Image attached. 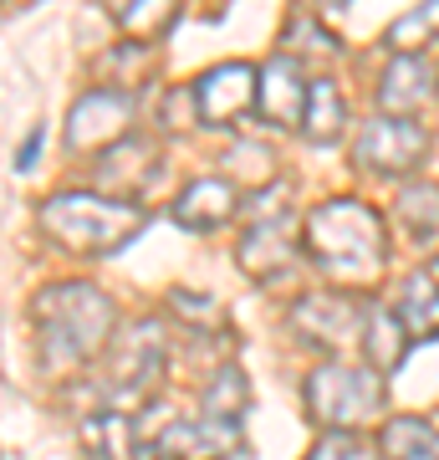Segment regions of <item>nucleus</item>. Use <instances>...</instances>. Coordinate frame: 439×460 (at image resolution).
Instances as JSON below:
<instances>
[{
    "mask_svg": "<svg viewBox=\"0 0 439 460\" xmlns=\"http://www.w3.org/2000/svg\"><path fill=\"white\" fill-rule=\"evenodd\" d=\"M302 246L327 277L347 281V287H368L378 281V271L389 266V230L383 215L363 199L342 195L322 199L302 215Z\"/></svg>",
    "mask_w": 439,
    "mask_h": 460,
    "instance_id": "nucleus-1",
    "label": "nucleus"
},
{
    "mask_svg": "<svg viewBox=\"0 0 439 460\" xmlns=\"http://www.w3.org/2000/svg\"><path fill=\"white\" fill-rule=\"evenodd\" d=\"M113 296L92 281H57L47 292H36V343H41V363L51 374L82 368L92 353L113 343Z\"/></svg>",
    "mask_w": 439,
    "mask_h": 460,
    "instance_id": "nucleus-2",
    "label": "nucleus"
},
{
    "mask_svg": "<svg viewBox=\"0 0 439 460\" xmlns=\"http://www.w3.org/2000/svg\"><path fill=\"white\" fill-rule=\"evenodd\" d=\"M148 210L138 199L98 195V190H62L41 199V230L57 246L82 256H113L144 230Z\"/></svg>",
    "mask_w": 439,
    "mask_h": 460,
    "instance_id": "nucleus-3",
    "label": "nucleus"
},
{
    "mask_svg": "<svg viewBox=\"0 0 439 460\" xmlns=\"http://www.w3.org/2000/svg\"><path fill=\"white\" fill-rule=\"evenodd\" d=\"M302 394H307V420L322 429H358L378 420L389 404L383 374L363 368V363H317Z\"/></svg>",
    "mask_w": 439,
    "mask_h": 460,
    "instance_id": "nucleus-4",
    "label": "nucleus"
},
{
    "mask_svg": "<svg viewBox=\"0 0 439 460\" xmlns=\"http://www.w3.org/2000/svg\"><path fill=\"white\" fill-rule=\"evenodd\" d=\"M133 113H138L133 93H118V87L82 93L72 102V113H66V148L72 154H102V148H113L118 138H128Z\"/></svg>",
    "mask_w": 439,
    "mask_h": 460,
    "instance_id": "nucleus-5",
    "label": "nucleus"
},
{
    "mask_svg": "<svg viewBox=\"0 0 439 460\" xmlns=\"http://www.w3.org/2000/svg\"><path fill=\"white\" fill-rule=\"evenodd\" d=\"M424 154H429V133H424V123H414V118L378 113V118H368L363 133H358V164L373 169V174H389V180L419 169Z\"/></svg>",
    "mask_w": 439,
    "mask_h": 460,
    "instance_id": "nucleus-6",
    "label": "nucleus"
},
{
    "mask_svg": "<svg viewBox=\"0 0 439 460\" xmlns=\"http://www.w3.org/2000/svg\"><path fill=\"white\" fill-rule=\"evenodd\" d=\"M302 220H296L292 210L281 215H260V226H250L241 235V246H235V261H241L245 277L256 281H277L286 277L296 266V256H302Z\"/></svg>",
    "mask_w": 439,
    "mask_h": 460,
    "instance_id": "nucleus-7",
    "label": "nucleus"
},
{
    "mask_svg": "<svg viewBox=\"0 0 439 460\" xmlns=\"http://www.w3.org/2000/svg\"><path fill=\"white\" fill-rule=\"evenodd\" d=\"M363 307L353 292H307L292 307L296 332L307 338L312 348H347L353 338H363Z\"/></svg>",
    "mask_w": 439,
    "mask_h": 460,
    "instance_id": "nucleus-8",
    "label": "nucleus"
},
{
    "mask_svg": "<svg viewBox=\"0 0 439 460\" xmlns=\"http://www.w3.org/2000/svg\"><path fill=\"white\" fill-rule=\"evenodd\" d=\"M195 102H199V118L215 123V128L241 123V118L256 108V66H250V62H220V66H210V72L195 83Z\"/></svg>",
    "mask_w": 439,
    "mask_h": 460,
    "instance_id": "nucleus-9",
    "label": "nucleus"
},
{
    "mask_svg": "<svg viewBox=\"0 0 439 460\" xmlns=\"http://www.w3.org/2000/svg\"><path fill=\"white\" fill-rule=\"evenodd\" d=\"M307 87H312L307 66L296 62V57H286V51H277L256 72V113L266 123H277V128H292L307 113Z\"/></svg>",
    "mask_w": 439,
    "mask_h": 460,
    "instance_id": "nucleus-10",
    "label": "nucleus"
},
{
    "mask_svg": "<svg viewBox=\"0 0 439 460\" xmlns=\"http://www.w3.org/2000/svg\"><path fill=\"white\" fill-rule=\"evenodd\" d=\"M235 450H241V425L235 420H210V414L169 425L154 445L159 460H230Z\"/></svg>",
    "mask_w": 439,
    "mask_h": 460,
    "instance_id": "nucleus-11",
    "label": "nucleus"
},
{
    "mask_svg": "<svg viewBox=\"0 0 439 460\" xmlns=\"http://www.w3.org/2000/svg\"><path fill=\"white\" fill-rule=\"evenodd\" d=\"M429 98H439V72L429 66L424 51H408V57H393L378 77V113L389 118H414Z\"/></svg>",
    "mask_w": 439,
    "mask_h": 460,
    "instance_id": "nucleus-12",
    "label": "nucleus"
},
{
    "mask_svg": "<svg viewBox=\"0 0 439 460\" xmlns=\"http://www.w3.org/2000/svg\"><path fill=\"white\" fill-rule=\"evenodd\" d=\"M235 210H241L235 184H230L225 174H205V180L184 184L169 215H174V226H184V230H220L225 220H235Z\"/></svg>",
    "mask_w": 439,
    "mask_h": 460,
    "instance_id": "nucleus-13",
    "label": "nucleus"
},
{
    "mask_svg": "<svg viewBox=\"0 0 439 460\" xmlns=\"http://www.w3.org/2000/svg\"><path fill=\"white\" fill-rule=\"evenodd\" d=\"M399 323H404L408 343L439 338V277L435 271H414L399 292Z\"/></svg>",
    "mask_w": 439,
    "mask_h": 460,
    "instance_id": "nucleus-14",
    "label": "nucleus"
},
{
    "mask_svg": "<svg viewBox=\"0 0 439 460\" xmlns=\"http://www.w3.org/2000/svg\"><path fill=\"white\" fill-rule=\"evenodd\" d=\"M342 128H347V98H342V87L332 77H312L307 113H302L307 144H332V138H342Z\"/></svg>",
    "mask_w": 439,
    "mask_h": 460,
    "instance_id": "nucleus-15",
    "label": "nucleus"
},
{
    "mask_svg": "<svg viewBox=\"0 0 439 460\" xmlns=\"http://www.w3.org/2000/svg\"><path fill=\"white\" fill-rule=\"evenodd\" d=\"M363 353H368V368H373V374H383V378L404 363L408 332H404V323H399V313L373 307V313L363 317Z\"/></svg>",
    "mask_w": 439,
    "mask_h": 460,
    "instance_id": "nucleus-16",
    "label": "nucleus"
},
{
    "mask_svg": "<svg viewBox=\"0 0 439 460\" xmlns=\"http://www.w3.org/2000/svg\"><path fill=\"white\" fill-rule=\"evenodd\" d=\"M393 220L404 226L414 246H439V184H404Z\"/></svg>",
    "mask_w": 439,
    "mask_h": 460,
    "instance_id": "nucleus-17",
    "label": "nucleus"
},
{
    "mask_svg": "<svg viewBox=\"0 0 439 460\" xmlns=\"http://www.w3.org/2000/svg\"><path fill=\"white\" fill-rule=\"evenodd\" d=\"M378 450L389 460H439V429L424 425L419 414H399V420L383 425Z\"/></svg>",
    "mask_w": 439,
    "mask_h": 460,
    "instance_id": "nucleus-18",
    "label": "nucleus"
},
{
    "mask_svg": "<svg viewBox=\"0 0 439 460\" xmlns=\"http://www.w3.org/2000/svg\"><path fill=\"white\" fill-rule=\"evenodd\" d=\"M199 404H205L199 414H210V420H235V425H241L245 404H250L245 374L235 368V363H220V368L210 374V384H205V394H199Z\"/></svg>",
    "mask_w": 439,
    "mask_h": 460,
    "instance_id": "nucleus-19",
    "label": "nucleus"
},
{
    "mask_svg": "<svg viewBox=\"0 0 439 460\" xmlns=\"http://www.w3.org/2000/svg\"><path fill=\"white\" fill-rule=\"evenodd\" d=\"M82 435H87V450L102 460H128L133 456L128 445H138V429H133V420L123 410H102L98 420L82 425Z\"/></svg>",
    "mask_w": 439,
    "mask_h": 460,
    "instance_id": "nucleus-20",
    "label": "nucleus"
},
{
    "mask_svg": "<svg viewBox=\"0 0 439 460\" xmlns=\"http://www.w3.org/2000/svg\"><path fill=\"white\" fill-rule=\"evenodd\" d=\"M180 5L184 0H133L128 11L118 16V26H123L128 41H159V36L180 21Z\"/></svg>",
    "mask_w": 439,
    "mask_h": 460,
    "instance_id": "nucleus-21",
    "label": "nucleus"
},
{
    "mask_svg": "<svg viewBox=\"0 0 439 460\" xmlns=\"http://www.w3.org/2000/svg\"><path fill=\"white\" fill-rule=\"evenodd\" d=\"M383 450H378L373 440H363V435H353V429H327L322 440L307 450V460H378Z\"/></svg>",
    "mask_w": 439,
    "mask_h": 460,
    "instance_id": "nucleus-22",
    "label": "nucleus"
},
{
    "mask_svg": "<svg viewBox=\"0 0 439 460\" xmlns=\"http://www.w3.org/2000/svg\"><path fill=\"white\" fill-rule=\"evenodd\" d=\"M307 51H317V57H338L342 41L338 36H327L322 26L312 16H292V36H286V57H296V62L307 66Z\"/></svg>",
    "mask_w": 439,
    "mask_h": 460,
    "instance_id": "nucleus-23",
    "label": "nucleus"
},
{
    "mask_svg": "<svg viewBox=\"0 0 439 460\" xmlns=\"http://www.w3.org/2000/svg\"><path fill=\"white\" fill-rule=\"evenodd\" d=\"M429 21H424V11H408V16H399L389 26V31H383V47L393 51V57H408V51H424L429 47Z\"/></svg>",
    "mask_w": 439,
    "mask_h": 460,
    "instance_id": "nucleus-24",
    "label": "nucleus"
},
{
    "mask_svg": "<svg viewBox=\"0 0 439 460\" xmlns=\"http://www.w3.org/2000/svg\"><path fill=\"white\" fill-rule=\"evenodd\" d=\"M199 118V102H195V87H169L163 93V128H189Z\"/></svg>",
    "mask_w": 439,
    "mask_h": 460,
    "instance_id": "nucleus-25",
    "label": "nucleus"
},
{
    "mask_svg": "<svg viewBox=\"0 0 439 460\" xmlns=\"http://www.w3.org/2000/svg\"><path fill=\"white\" fill-rule=\"evenodd\" d=\"M36 148H41V128H36L31 138L21 144V159H16V169H31V164H36Z\"/></svg>",
    "mask_w": 439,
    "mask_h": 460,
    "instance_id": "nucleus-26",
    "label": "nucleus"
},
{
    "mask_svg": "<svg viewBox=\"0 0 439 460\" xmlns=\"http://www.w3.org/2000/svg\"><path fill=\"white\" fill-rule=\"evenodd\" d=\"M419 11H424V21H429V31L439 36V0H424Z\"/></svg>",
    "mask_w": 439,
    "mask_h": 460,
    "instance_id": "nucleus-27",
    "label": "nucleus"
},
{
    "mask_svg": "<svg viewBox=\"0 0 439 460\" xmlns=\"http://www.w3.org/2000/svg\"><path fill=\"white\" fill-rule=\"evenodd\" d=\"M102 5H108V11H113V16H123V11H128L133 0H102Z\"/></svg>",
    "mask_w": 439,
    "mask_h": 460,
    "instance_id": "nucleus-28",
    "label": "nucleus"
},
{
    "mask_svg": "<svg viewBox=\"0 0 439 460\" xmlns=\"http://www.w3.org/2000/svg\"><path fill=\"white\" fill-rule=\"evenodd\" d=\"M322 5H347V0H322Z\"/></svg>",
    "mask_w": 439,
    "mask_h": 460,
    "instance_id": "nucleus-29",
    "label": "nucleus"
}]
</instances>
